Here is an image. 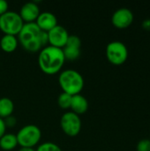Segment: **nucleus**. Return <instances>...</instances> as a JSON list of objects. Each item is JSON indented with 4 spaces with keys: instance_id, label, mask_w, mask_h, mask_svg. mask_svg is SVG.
Wrapping results in <instances>:
<instances>
[{
    "instance_id": "obj_11",
    "label": "nucleus",
    "mask_w": 150,
    "mask_h": 151,
    "mask_svg": "<svg viewBox=\"0 0 150 151\" xmlns=\"http://www.w3.org/2000/svg\"><path fill=\"white\" fill-rule=\"evenodd\" d=\"M39 6L34 2H27L24 4L19 10V16L21 17L24 23L35 22L36 19L40 14Z\"/></svg>"
},
{
    "instance_id": "obj_6",
    "label": "nucleus",
    "mask_w": 150,
    "mask_h": 151,
    "mask_svg": "<svg viewBox=\"0 0 150 151\" xmlns=\"http://www.w3.org/2000/svg\"><path fill=\"white\" fill-rule=\"evenodd\" d=\"M106 58L114 65H121L128 58L127 47L120 41H113L106 47Z\"/></svg>"
},
{
    "instance_id": "obj_21",
    "label": "nucleus",
    "mask_w": 150,
    "mask_h": 151,
    "mask_svg": "<svg viewBox=\"0 0 150 151\" xmlns=\"http://www.w3.org/2000/svg\"><path fill=\"white\" fill-rule=\"evenodd\" d=\"M9 4L5 0H0V16L8 12Z\"/></svg>"
},
{
    "instance_id": "obj_8",
    "label": "nucleus",
    "mask_w": 150,
    "mask_h": 151,
    "mask_svg": "<svg viewBox=\"0 0 150 151\" xmlns=\"http://www.w3.org/2000/svg\"><path fill=\"white\" fill-rule=\"evenodd\" d=\"M48 34V43H50V46L63 49L68 40L69 33L61 25H57L55 27H53L51 30L47 32Z\"/></svg>"
},
{
    "instance_id": "obj_2",
    "label": "nucleus",
    "mask_w": 150,
    "mask_h": 151,
    "mask_svg": "<svg viewBox=\"0 0 150 151\" xmlns=\"http://www.w3.org/2000/svg\"><path fill=\"white\" fill-rule=\"evenodd\" d=\"M65 58L62 49L53 46H45L38 55V65L42 73L54 75L59 73L65 64Z\"/></svg>"
},
{
    "instance_id": "obj_25",
    "label": "nucleus",
    "mask_w": 150,
    "mask_h": 151,
    "mask_svg": "<svg viewBox=\"0 0 150 151\" xmlns=\"http://www.w3.org/2000/svg\"><path fill=\"white\" fill-rule=\"evenodd\" d=\"M149 140H150V137H149Z\"/></svg>"
},
{
    "instance_id": "obj_23",
    "label": "nucleus",
    "mask_w": 150,
    "mask_h": 151,
    "mask_svg": "<svg viewBox=\"0 0 150 151\" xmlns=\"http://www.w3.org/2000/svg\"><path fill=\"white\" fill-rule=\"evenodd\" d=\"M142 27H143V29H145L147 31H150V19H147L145 20H143Z\"/></svg>"
},
{
    "instance_id": "obj_24",
    "label": "nucleus",
    "mask_w": 150,
    "mask_h": 151,
    "mask_svg": "<svg viewBox=\"0 0 150 151\" xmlns=\"http://www.w3.org/2000/svg\"><path fill=\"white\" fill-rule=\"evenodd\" d=\"M18 151H35L34 148H20Z\"/></svg>"
},
{
    "instance_id": "obj_7",
    "label": "nucleus",
    "mask_w": 150,
    "mask_h": 151,
    "mask_svg": "<svg viewBox=\"0 0 150 151\" xmlns=\"http://www.w3.org/2000/svg\"><path fill=\"white\" fill-rule=\"evenodd\" d=\"M81 119L79 115L72 111H67L64 113L60 119V127L63 132L70 136H77L81 130Z\"/></svg>"
},
{
    "instance_id": "obj_13",
    "label": "nucleus",
    "mask_w": 150,
    "mask_h": 151,
    "mask_svg": "<svg viewBox=\"0 0 150 151\" xmlns=\"http://www.w3.org/2000/svg\"><path fill=\"white\" fill-rule=\"evenodd\" d=\"M70 109H72V111L77 115H82L86 113L88 109V102L87 98L80 94L72 96Z\"/></svg>"
},
{
    "instance_id": "obj_19",
    "label": "nucleus",
    "mask_w": 150,
    "mask_h": 151,
    "mask_svg": "<svg viewBox=\"0 0 150 151\" xmlns=\"http://www.w3.org/2000/svg\"><path fill=\"white\" fill-rule=\"evenodd\" d=\"M137 151H150V140L142 139L136 145Z\"/></svg>"
},
{
    "instance_id": "obj_12",
    "label": "nucleus",
    "mask_w": 150,
    "mask_h": 151,
    "mask_svg": "<svg viewBox=\"0 0 150 151\" xmlns=\"http://www.w3.org/2000/svg\"><path fill=\"white\" fill-rule=\"evenodd\" d=\"M35 23L42 31L49 32L57 25V19L50 12H40Z\"/></svg>"
},
{
    "instance_id": "obj_3",
    "label": "nucleus",
    "mask_w": 150,
    "mask_h": 151,
    "mask_svg": "<svg viewBox=\"0 0 150 151\" xmlns=\"http://www.w3.org/2000/svg\"><path fill=\"white\" fill-rule=\"evenodd\" d=\"M58 83L63 92L71 96L80 94L84 88V79L82 75L73 69H66L60 72Z\"/></svg>"
},
{
    "instance_id": "obj_15",
    "label": "nucleus",
    "mask_w": 150,
    "mask_h": 151,
    "mask_svg": "<svg viewBox=\"0 0 150 151\" xmlns=\"http://www.w3.org/2000/svg\"><path fill=\"white\" fill-rule=\"evenodd\" d=\"M18 145L16 134L11 133H5L0 138V148L3 150L11 151L14 150Z\"/></svg>"
},
{
    "instance_id": "obj_16",
    "label": "nucleus",
    "mask_w": 150,
    "mask_h": 151,
    "mask_svg": "<svg viewBox=\"0 0 150 151\" xmlns=\"http://www.w3.org/2000/svg\"><path fill=\"white\" fill-rule=\"evenodd\" d=\"M14 104L12 100L9 97H1L0 98V118L6 119L13 113Z\"/></svg>"
},
{
    "instance_id": "obj_20",
    "label": "nucleus",
    "mask_w": 150,
    "mask_h": 151,
    "mask_svg": "<svg viewBox=\"0 0 150 151\" xmlns=\"http://www.w3.org/2000/svg\"><path fill=\"white\" fill-rule=\"evenodd\" d=\"M4 120L6 127H13L16 125V119L12 116L8 117V118L4 119Z\"/></svg>"
},
{
    "instance_id": "obj_4",
    "label": "nucleus",
    "mask_w": 150,
    "mask_h": 151,
    "mask_svg": "<svg viewBox=\"0 0 150 151\" xmlns=\"http://www.w3.org/2000/svg\"><path fill=\"white\" fill-rule=\"evenodd\" d=\"M16 137L20 148H34L41 141L42 131L35 125H27L19 130Z\"/></svg>"
},
{
    "instance_id": "obj_10",
    "label": "nucleus",
    "mask_w": 150,
    "mask_h": 151,
    "mask_svg": "<svg viewBox=\"0 0 150 151\" xmlns=\"http://www.w3.org/2000/svg\"><path fill=\"white\" fill-rule=\"evenodd\" d=\"M80 46L81 42L79 36L75 35H69L65 46L62 49L65 59L75 60L80 55Z\"/></svg>"
},
{
    "instance_id": "obj_17",
    "label": "nucleus",
    "mask_w": 150,
    "mask_h": 151,
    "mask_svg": "<svg viewBox=\"0 0 150 151\" xmlns=\"http://www.w3.org/2000/svg\"><path fill=\"white\" fill-rule=\"evenodd\" d=\"M72 96H71L69 94H66L65 92L61 93L57 97V104H58L59 107L64 110L70 109L71 103H72Z\"/></svg>"
},
{
    "instance_id": "obj_14",
    "label": "nucleus",
    "mask_w": 150,
    "mask_h": 151,
    "mask_svg": "<svg viewBox=\"0 0 150 151\" xmlns=\"http://www.w3.org/2000/svg\"><path fill=\"white\" fill-rule=\"evenodd\" d=\"M19 44L18 38L15 35H4L0 39V48L6 53H11L16 50Z\"/></svg>"
},
{
    "instance_id": "obj_18",
    "label": "nucleus",
    "mask_w": 150,
    "mask_h": 151,
    "mask_svg": "<svg viewBox=\"0 0 150 151\" xmlns=\"http://www.w3.org/2000/svg\"><path fill=\"white\" fill-rule=\"evenodd\" d=\"M35 151H63L62 149L52 142H45L40 144Z\"/></svg>"
},
{
    "instance_id": "obj_9",
    "label": "nucleus",
    "mask_w": 150,
    "mask_h": 151,
    "mask_svg": "<svg viewBox=\"0 0 150 151\" xmlns=\"http://www.w3.org/2000/svg\"><path fill=\"white\" fill-rule=\"evenodd\" d=\"M133 13L128 8H119L114 12L111 16L112 25L118 29H125L129 27L133 22Z\"/></svg>"
},
{
    "instance_id": "obj_1",
    "label": "nucleus",
    "mask_w": 150,
    "mask_h": 151,
    "mask_svg": "<svg viewBox=\"0 0 150 151\" xmlns=\"http://www.w3.org/2000/svg\"><path fill=\"white\" fill-rule=\"evenodd\" d=\"M17 38L22 47L29 52L40 51L48 43L47 32L42 31L35 22L25 23Z\"/></svg>"
},
{
    "instance_id": "obj_22",
    "label": "nucleus",
    "mask_w": 150,
    "mask_h": 151,
    "mask_svg": "<svg viewBox=\"0 0 150 151\" xmlns=\"http://www.w3.org/2000/svg\"><path fill=\"white\" fill-rule=\"evenodd\" d=\"M6 126H5V123H4V119H1L0 118V138L6 133Z\"/></svg>"
},
{
    "instance_id": "obj_5",
    "label": "nucleus",
    "mask_w": 150,
    "mask_h": 151,
    "mask_svg": "<svg viewBox=\"0 0 150 151\" xmlns=\"http://www.w3.org/2000/svg\"><path fill=\"white\" fill-rule=\"evenodd\" d=\"M24 24L19 12L8 11L0 16V30L4 35H18Z\"/></svg>"
}]
</instances>
